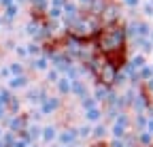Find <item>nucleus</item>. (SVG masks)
<instances>
[{"instance_id":"9","label":"nucleus","mask_w":153,"mask_h":147,"mask_svg":"<svg viewBox=\"0 0 153 147\" xmlns=\"http://www.w3.org/2000/svg\"><path fill=\"white\" fill-rule=\"evenodd\" d=\"M0 137H2V130H0Z\"/></svg>"},{"instance_id":"2","label":"nucleus","mask_w":153,"mask_h":147,"mask_svg":"<svg viewBox=\"0 0 153 147\" xmlns=\"http://www.w3.org/2000/svg\"><path fill=\"white\" fill-rule=\"evenodd\" d=\"M74 141H76V130H64V132L60 134V143L66 145V147H70Z\"/></svg>"},{"instance_id":"4","label":"nucleus","mask_w":153,"mask_h":147,"mask_svg":"<svg viewBox=\"0 0 153 147\" xmlns=\"http://www.w3.org/2000/svg\"><path fill=\"white\" fill-rule=\"evenodd\" d=\"M57 90L60 94H70V79H57Z\"/></svg>"},{"instance_id":"5","label":"nucleus","mask_w":153,"mask_h":147,"mask_svg":"<svg viewBox=\"0 0 153 147\" xmlns=\"http://www.w3.org/2000/svg\"><path fill=\"white\" fill-rule=\"evenodd\" d=\"M41 134H43V139H45L47 143H51V141L55 139V128H53V126H45V130H43Z\"/></svg>"},{"instance_id":"1","label":"nucleus","mask_w":153,"mask_h":147,"mask_svg":"<svg viewBox=\"0 0 153 147\" xmlns=\"http://www.w3.org/2000/svg\"><path fill=\"white\" fill-rule=\"evenodd\" d=\"M98 47L102 51V56L119 53L123 47V30L115 24H106V28H102L98 34Z\"/></svg>"},{"instance_id":"3","label":"nucleus","mask_w":153,"mask_h":147,"mask_svg":"<svg viewBox=\"0 0 153 147\" xmlns=\"http://www.w3.org/2000/svg\"><path fill=\"white\" fill-rule=\"evenodd\" d=\"M57 107H60V102H57V98H45V100H43V104H41L43 113H53V111H55Z\"/></svg>"},{"instance_id":"8","label":"nucleus","mask_w":153,"mask_h":147,"mask_svg":"<svg viewBox=\"0 0 153 147\" xmlns=\"http://www.w3.org/2000/svg\"><path fill=\"white\" fill-rule=\"evenodd\" d=\"M34 66H36L38 70H45V68H47V60H45V58H41V60H36V62H34Z\"/></svg>"},{"instance_id":"6","label":"nucleus","mask_w":153,"mask_h":147,"mask_svg":"<svg viewBox=\"0 0 153 147\" xmlns=\"http://www.w3.org/2000/svg\"><path fill=\"white\" fill-rule=\"evenodd\" d=\"M85 117L89 119V122H98L100 119V111H98V109H87V111H85Z\"/></svg>"},{"instance_id":"7","label":"nucleus","mask_w":153,"mask_h":147,"mask_svg":"<svg viewBox=\"0 0 153 147\" xmlns=\"http://www.w3.org/2000/svg\"><path fill=\"white\" fill-rule=\"evenodd\" d=\"M22 85H26V77H15L11 81V87H22Z\"/></svg>"}]
</instances>
